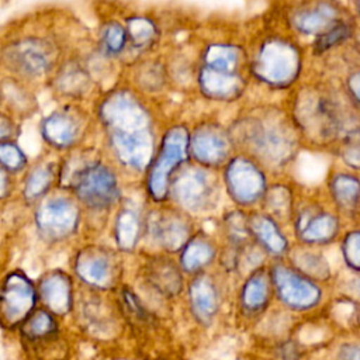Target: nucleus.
<instances>
[{"label":"nucleus","instance_id":"f257e3e1","mask_svg":"<svg viewBox=\"0 0 360 360\" xmlns=\"http://www.w3.org/2000/svg\"><path fill=\"white\" fill-rule=\"evenodd\" d=\"M98 117L107 143L125 169L148 170L156 153L153 120L146 105L129 90H112L100 103Z\"/></svg>","mask_w":360,"mask_h":360},{"label":"nucleus","instance_id":"f03ea898","mask_svg":"<svg viewBox=\"0 0 360 360\" xmlns=\"http://www.w3.org/2000/svg\"><path fill=\"white\" fill-rule=\"evenodd\" d=\"M60 184L72 190L77 202L101 211L110 210L120 200V184L115 172L93 156L68 159L59 169Z\"/></svg>","mask_w":360,"mask_h":360},{"label":"nucleus","instance_id":"7ed1b4c3","mask_svg":"<svg viewBox=\"0 0 360 360\" xmlns=\"http://www.w3.org/2000/svg\"><path fill=\"white\" fill-rule=\"evenodd\" d=\"M188 153L190 134L187 128L180 124L170 127L162 136L148 169L146 191L155 202H162L169 197L170 184Z\"/></svg>","mask_w":360,"mask_h":360},{"label":"nucleus","instance_id":"20e7f679","mask_svg":"<svg viewBox=\"0 0 360 360\" xmlns=\"http://www.w3.org/2000/svg\"><path fill=\"white\" fill-rule=\"evenodd\" d=\"M58 46L44 35L27 34L7 42L0 53L6 69L20 79H41L58 60Z\"/></svg>","mask_w":360,"mask_h":360},{"label":"nucleus","instance_id":"39448f33","mask_svg":"<svg viewBox=\"0 0 360 360\" xmlns=\"http://www.w3.org/2000/svg\"><path fill=\"white\" fill-rule=\"evenodd\" d=\"M80 210L76 200L68 195H52L39 201L35 211V226L39 236L51 243L62 242L76 233Z\"/></svg>","mask_w":360,"mask_h":360},{"label":"nucleus","instance_id":"423d86ee","mask_svg":"<svg viewBox=\"0 0 360 360\" xmlns=\"http://www.w3.org/2000/svg\"><path fill=\"white\" fill-rule=\"evenodd\" d=\"M37 302L32 281L20 270L10 271L0 281V321L13 326L27 321Z\"/></svg>","mask_w":360,"mask_h":360},{"label":"nucleus","instance_id":"0eeeda50","mask_svg":"<svg viewBox=\"0 0 360 360\" xmlns=\"http://www.w3.org/2000/svg\"><path fill=\"white\" fill-rule=\"evenodd\" d=\"M76 276L89 287L105 290L115 284L118 263L115 255L101 246H86L75 257Z\"/></svg>","mask_w":360,"mask_h":360},{"label":"nucleus","instance_id":"6e6552de","mask_svg":"<svg viewBox=\"0 0 360 360\" xmlns=\"http://www.w3.org/2000/svg\"><path fill=\"white\" fill-rule=\"evenodd\" d=\"M86 129L83 112L73 107H63L48 114L41 122V136L53 149L65 150L76 146Z\"/></svg>","mask_w":360,"mask_h":360},{"label":"nucleus","instance_id":"1a4fd4ad","mask_svg":"<svg viewBox=\"0 0 360 360\" xmlns=\"http://www.w3.org/2000/svg\"><path fill=\"white\" fill-rule=\"evenodd\" d=\"M210 194L208 177L200 169L179 170L169 191V197H172L179 207L188 211H198L205 207Z\"/></svg>","mask_w":360,"mask_h":360},{"label":"nucleus","instance_id":"9d476101","mask_svg":"<svg viewBox=\"0 0 360 360\" xmlns=\"http://www.w3.org/2000/svg\"><path fill=\"white\" fill-rule=\"evenodd\" d=\"M152 239L166 252H180L190 239V229L186 218L174 211H159L149 221Z\"/></svg>","mask_w":360,"mask_h":360},{"label":"nucleus","instance_id":"9b49d317","mask_svg":"<svg viewBox=\"0 0 360 360\" xmlns=\"http://www.w3.org/2000/svg\"><path fill=\"white\" fill-rule=\"evenodd\" d=\"M38 291L42 302L51 312L63 315L72 308L73 287L72 280L66 273L60 270L46 273L39 281Z\"/></svg>","mask_w":360,"mask_h":360},{"label":"nucleus","instance_id":"f8f14e48","mask_svg":"<svg viewBox=\"0 0 360 360\" xmlns=\"http://www.w3.org/2000/svg\"><path fill=\"white\" fill-rule=\"evenodd\" d=\"M145 277L149 285L165 297H173L181 290L180 270L170 259H152L145 267Z\"/></svg>","mask_w":360,"mask_h":360},{"label":"nucleus","instance_id":"ddd939ff","mask_svg":"<svg viewBox=\"0 0 360 360\" xmlns=\"http://www.w3.org/2000/svg\"><path fill=\"white\" fill-rule=\"evenodd\" d=\"M58 169L49 160L37 162L27 170L22 183V195L27 202L42 201L56 180Z\"/></svg>","mask_w":360,"mask_h":360},{"label":"nucleus","instance_id":"4468645a","mask_svg":"<svg viewBox=\"0 0 360 360\" xmlns=\"http://www.w3.org/2000/svg\"><path fill=\"white\" fill-rule=\"evenodd\" d=\"M142 221L132 208H121L114 222V239L120 250L132 252L142 235Z\"/></svg>","mask_w":360,"mask_h":360},{"label":"nucleus","instance_id":"2eb2a0df","mask_svg":"<svg viewBox=\"0 0 360 360\" xmlns=\"http://www.w3.org/2000/svg\"><path fill=\"white\" fill-rule=\"evenodd\" d=\"M129 46L136 51H148L156 44L159 38V28L156 22L146 15H131L125 21Z\"/></svg>","mask_w":360,"mask_h":360},{"label":"nucleus","instance_id":"dca6fc26","mask_svg":"<svg viewBox=\"0 0 360 360\" xmlns=\"http://www.w3.org/2000/svg\"><path fill=\"white\" fill-rule=\"evenodd\" d=\"M224 150L221 136L212 129L200 128L190 135V153L201 163H212L218 160Z\"/></svg>","mask_w":360,"mask_h":360},{"label":"nucleus","instance_id":"f3484780","mask_svg":"<svg viewBox=\"0 0 360 360\" xmlns=\"http://www.w3.org/2000/svg\"><path fill=\"white\" fill-rule=\"evenodd\" d=\"M190 304L200 321H210L217 309V294L214 285L204 277L190 285Z\"/></svg>","mask_w":360,"mask_h":360},{"label":"nucleus","instance_id":"a211bd4d","mask_svg":"<svg viewBox=\"0 0 360 360\" xmlns=\"http://www.w3.org/2000/svg\"><path fill=\"white\" fill-rule=\"evenodd\" d=\"M211 246L200 236L190 238L180 253V264L184 271L194 273L205 266L211 259Z\"/></svg>","mask_w":360,"mask_h":360},{"label":"nucleus","instance_id":"6ab92c4d","mask_svg":"<svg viewBox=\"0 0 360 360\" xmlns=\"http://www.w3.org/2000/svg\"><path fill=\"white\" fill-rule=\"evenodd\" d=\"M100 44L108 56H120L128 46L125 25L118 21H107L100 30Z\"/></svg>","mask_w":360,"mask_h":360},{"label":"nucleus","instance_id":"aec40b11","mask_svg":"<svg viewBox=\"0 0 360 360\" xmlns=\"http://www.w3.org/2000/svg\"><path fill=\"white\" fill-rule=\"evenodd\" d=\"M56 333V322L51 312L41 309L32 312L24 323V335L28 340H44Z\"/></svg>","mask_w":360,"mask_h":360},{"label":"nucleus","instance_id":"412c9836","mask_svg":"<svg viewBox=\"0 0 360 360\" xmlns=\"http://www.w3.org/2000/svg\"><path fill=\"white\" fill-rule=\"evenodd\" d=\"M58 83H59V90L63 94L77 96L83 93V90L87 87L89 77L86 75V70L82 66H79L77 63H70L60 70Z\"/></svg>","mask_w":360,"mask_h":360},{"label":"nucleus","instance_id":"4be33fe9","mask_svg":"<svg viewBox=\"0 0 360 360\" xmlns=\"http://www.w3.org/2000/svg\"><path fill=\"white\" fill-rule=\"evenodd\" d=\"M27 165L28 158L17 143L11 141L0 142V166L4 170L8 173H20L25 170Z\"/></svg>","mask_w":360,"mask_h":360},{"label":"nucleus","instance_id":"5701e85b","mask_svg":"<svg viewBox=\"0 0 360 360\" xmlns=\"http://www.w3.org/2000/svg\"><path fill=\"white\" fill-rule=\"evenodd\" d=\"M121 298H122V304H124L125 311H127L132 318H135V319L139 321V322L148 321V312H146V309L143 308L142 302L138 300V297L134 294V291H131V290H128V288H124V290L121 291Z\"/></svg>","mask_w":360,"mask_h":360},{"label":"nucleus","instance_id":"b1692460","mask_svg":"<svg viewBox=\"0 0 360 360\" xmlns=\"http://www.w3.org/2000/svg\"><path fill=\"white\" fill-rule=\"evenodd\" d=\"M15 122L6 112H0V142L10 141L15 134Z\"/></svg>","mask_w":360,"mask_h":360},{"label":"nucleus","instance_id":"393cba45","mask_svg":"<svg viewBox=\"0 0 360 360\" xmlns=\"http://www.w3.org/2000/svg\"><path fill=\"white\" fill-rule=\"evenodd\" d=\"M11 187L13 183L10 179V173L0 166V200H4L11 194Z\"/></svg>","mask_w":360,"mask_h":360},{"label":"nucleus","instance_id":"a878e982","mask_svg":"<svg viewBox=\"0 0 360 360\" xmlns=\"http://www.w3.org/2000/svg\"><path fill=\"white\" fill-rule=\"evenodd\" d=\"M339 360H360V347L347 346L342 349L339 354Z\"/></svg>","mask_w":360,"mask_h":360}]
</instances>
